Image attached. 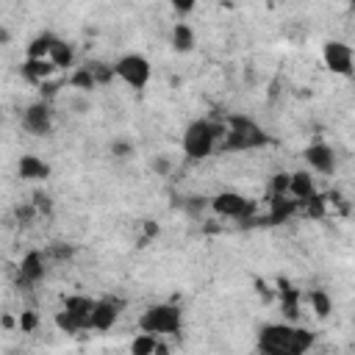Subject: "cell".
I'll return each instance as SVG.
<instances>
[{
	"label": "cell",
	"mask_w": 355,
	"mask_h": 355,
	"mask_svg": "<svg viewBox=\"0 0 355 355\" xmlns=\"http://www.w3.org/2000/svg\"><path fill=\"white\" fill-rule=\"evenodd\" d=\"M313 344V333L297 327V322H272L258 333V349L269 355H305Z\"/></svg>",
	"instance_id": "cell-1"
},
{
	"label": "cell",
	"mask_w": 355,
	"mask_h": 355,
	"mask_svg": "<svg viewBox=\"0 0 355 355\" xmlns=\"http://www.w3.org/2000/svg\"><path fill=\"white\" fill-rule=\"evenodd\" d=\"M225 133V119H208V116H200V119H191L183 133H180V150H183V158L191 161V164H200L205 161L219 139Z\"/></svg>",
	"instance_id": "cell-2"
},
{
	"label": "cell",
	"mask_w": 355,
	"mask_h": 355,
	"mask_svg": "<svg viewBox=\"0 0 355 355\" xmlns=\"http://www.w3.org/2000/svg\"><path fill=\"white\" fill-rule=\"evenodd\" d=\"M269 141L266 130L247 114H230L225 116V133L216 144V150L222 153H250L258 150Z\"/></svg>",
	"instance_id": "cell-3"
},
{
	"label": "cell",
	"mask_w": 355,
	"mask_h": 355,
	"mask_svg": "<svg viewBox=\"0 0 355 355\" xmlns=\"http://www.w3.org/2000/svg\"><path fill=\"white\" fill-rule=\"evenodd\" d=\"M136 327L141 330V333H153V336H175V333H180V327H183V311L178 308V305H169V302H161V305H150L141 316H139V322H136Z\"/></svg>",
	"instance_id": "cell-4"
},
{
	"label": "cell",
	"mask_w": 355,
	"mask_h": 355,
	"mask_svg": "<svg viewBox=\"0 0 355 355\" xmlns=\"http://www.w3.org/2000/svg\"><path fill=\"white\" fill-rule=\"evenodd\" d=\"M114 80L125 83L133 92L147 89V83L153 80V64L147 55L141 53H125L114 61Z\"/></svg>",
	"instance_id": "cell-5"
},
{
	"label": "cell",
	"mask_w": 355,
	"mask_h": 355,
	"mask_svg": "<svg viewBox=\"0 0 355 355\" xmlns=\"http://www.w3.org/2000/svg\"><path fill=\"white\" fill-rule=\"evenodd\" d=\"M322 64L338 75V78H352L355 72V55H352V44L341 42V39H327L322 44Z\"/></svg>",
	"instance_id": "cell-6"
},
{
	"label": "cell",
	"mask_w": 355,
	"mask_h": 355,
	"mask_svg": "<svg viewBox=\"0 0 355 355\" xmlns=\"http://www.w3.org/2000/svg\"><path fill=\"white\" fill-rule=\"evenodd\" d=\"M53 122H55V111H53L50 100H36V103L25 105V111L19 116L22 130L31 136H47L53 130Z\"/></svg>",
	"instance_id": "cell-7"
},
{
	"label": "cell",
	"mask_w": 355,
	"mask_h": 355,
	"mask_svg": "<svg viewBox=\"0 0 355 355\" xmlns=\"http://www.w3.org/2000/svg\"><path fill=\"white\" fill-rule=\"evenodd\" d=\"M208 208L222 219H247L252 214V200L239 191H219L208 200Z\"/></svg>",
	"instance_id": "cell-8"
},
{
	"label": "cell",
	"mask_w": 355,
	"mask_h": 355,
	"mask_svg": "<svg viewBox=\"0 0 355 355\" xmlns=\"http://www.w3.org/2000/svg\"><path fill=\"white\" fill-rule=\"evenodd\" d=\"M122 311H125V302L119 297H97L92 305V313H89V330L108 333L119 322Z\"/></svg>",
	"instance_id": "cell-9"
},
{
	"label": "cell",
	"mask_w": 355,
	"mask_h": 355,
	"mask_svg": "<svg viewBox=\"0 0 355 355\" xmlns=\"http://www.w3.org/2000/svg\"><path fill=\"white\" fill-rule=\"evenodd\" d=\"M47 275V255L42 250H28L17 263V283L25 288H33Z\"/></svg>",
	"instance_id": "cell-10"
},
{
	"label": "cell",
	"mask_w": 355,
	"mask_h": 355,
	"mask_svg": "<svg viewBox=\"0 0 355 355\" xmlns=\"http://www.w3.org/2000/svg\"><path fill=\"white\" fill-rule=\"evenodd\" d=\"M305 164L311 166V172L316 175H333L336 166H338V158H336V150L327 144V141H311L302 153Z\"/></svg>",
	"instance_id": "cell-11"
},
{
	"label": "cell",
	"mask_w": 355,
	"mask_h": 355,
	"mask_svg": "<svg viewBox=\"0 0 355 355\" xmlns=\"http://www.w3.org/2000/svg\"><path fill=\"white\" fill-rule=\"evenodd\" d=\"M17 175L22 180H47L50 178V164L36 153H25L17 161Z\"/></svg>",
	"instance_id": "cell-12"
},
{
	"label": "cell",
	"mask_w": 355,
	"mask_h": 355,
	"mask_svg": "<svg viewBox=\"0 0 355 355\" xmlns=\"http://www.w3.org/2000/svg\"><path fill=\"white\" fill-rule=\"evenodd\" d=\"M19 72H22V78H25L28 83L42 86L44 80H50V78H53L55 67L50 64V58H28V55H25V61H22Z\"/></svg>",
	"instance_id": "cell-13"
},
{
	"label": "cell",
	"mask_w": 355,
	"mask_h": 355,
	"mask_svg": "<svg viewBox=\"0 0 355 355\" xmlns=\"http://www.w3.org/2000/svg\"><path fill=\"white\" fill-rule=\"evenodd\" d=\"M316 194V183L311 178V172H291L288 175V197L297 200V205L308 202Z\"/></svg>",
	"instance_id": "cell-14"
},
{
	"label": "cell",
	"mask_w": 355,
	"mask_h": 355,
	"mask_svg": "<svg viewBox=\"0 0 355 355\" xmlns=\"http://www.w3.org/2000/svg\"><path fill=\"white\" fill-rule=\"evenodd\" d=\"M169 44H172V50L175 53H191L194 47H197V33H194V28L189 25V22H175L172 25V31H169Z\"/></svg>",
	"instance_id": "cell-15"
},
{
	"label": "cell",
	"mask_w": 355,
	"mask_h": 355,
	"mask_svg": "<svg viewBox=\"0 0 355 355\" xmlns=\"http://www.w3.org/2000/svg\"><path fill=\"white\" fill-rule=\"evenodd\" d=\"M50 64L55 67V72H61V69H69L72 64H75V47L69 44V42H64V39H55L53 42V47H50Z\"/></svg>",
	"instance_id": "cell-16"
},
{
	"label": "cell",
	"mask_w": 355,
	"mask_h": 355,
	"mask_svg": "<svg viewBox=\"0 0 355 355\" xmlns=\"http://www.w3.org/2000/svg\"><path fill=\"white\" fill-rule=\"evenodd\" d=\"M55 39H58V36L50 33V31L33 36V39L28 42V47H25V55H28V58H47V55H50V47H53Z\"/></svg>",
	"instance_id": "cell-17"
},
{
	"label": "cell",
	"mask_w": 355,
	"mask_h": 355,
	"mask_svg": "<svg viewBox=\"0 0 355 355\" xmlns=\"http://www.w3.org/2000/svg\"><path fill=\"white\" fill-rule=\"evenodd\" d=\"M83 67H86V72L94 78L97 86H105V83L114 80V64H108V61H97V58H92V61H86Z\"/></svg>",
	"instance_id": "cell-18"
},
{
	"label": "cell",
	"mask_w": 355,
	"mask_h": 355,
	"mask_svg": "<svg viewBox=\"0 0 355 355\" xmlns=\"http://www.w3.org/2000/svg\"><path fill=\"white\" fill-rule=\"evenodd\" d=\"M308 305H311V311L319 316V319H324V316H330V311H333V300L327 297V291H322V288H313L308 297Z\"/></svg>",
	"instance_id": "cell-19"
},
{
	"label": "cell",
	"mask_w": 355,
	"mask_h": 355,
	"mask_svg": "<svg viewBox=\"0 0 355 355\" xmlns=\"http://www.w3.org/2000/svg\"><path fill=\"white\" fill-rule=\"evenodd\" d=\"M130 349L139 352V355H144V352H158V349H161V347H158V336H153V333H139V338H133Z\"/></svg>",
	"instance_id": "cell-20"
},
{
	"label": "cell",
	"mask_w": 355,
	"mask_h": 355,
	"mask_svg": "<svg viewBox=\"0 0 355 355\" xmlns=\"http://www.w3.org/2000/svg\"><path fill=\"white\" fill-rule=\"evenodd\" d=\"M133 153H136L133 141H125V139H116V141H111V155H114V158H119V161H128Z\"/></svg>",
	"instance_id": "cell-21"
},
{
	"label": "cell",
	"mask_w": 355,
	"mask_h": 355,
	"mask_svg": "<svg viewBox=\"0 0 355 355\" xmlns=\"http://www.w3.org/2000/svg\"><path fill=\"white\" fill-rule=\"evenodd\" d=\"M269 194H288V172H277L269 178Z\"/></svg>",
	"instance_id": "cell-22"
},
{
	"label": "cell",
	"mask_w": 355,
	"mask_h": 355,
	"mask_svg": "<svg viewBox=\"0 0 355 355\" xmlns=\"http://www.w3.org/2000/svg\"><path fill=\"white\" fill-rule=\"evenodd\" d=\"M197 3H200V0H169V6H172V11H175V14H180V17H186V14H191V11L197 8Z\"/></svg>",
	"instance_id": "cell-23"
},
{
	"label": "cell",
	"mask_w": 355,
	"mask_h": 355,
	"mask_svg": "<svg viewBox=\"0 0 355 355\" xmlns=\"http://www.w3.org/2000/svg\"><path fill=\"white\" fill-rule=\"evenodd\" d=\"M19 327H22V333H31V330L36 327V316H33L31 311H25V313L19 316Z\"/></svg>",
	"instance_id": "cell-24"
},
{
	"label": "cell",
	"mask_w": 355,
	"mask_h": 355,
	"mask_svg": "<svg viewBox=\"0 0 355 355\" xmlns=\"http://www.w3.org/2000/svg\"><path fill=\"white\" fill-rule=\"evenodd\" d=\"M153 169H155V172H158V175H166V172H169V161H166V158H161V155H158V158H155V161H153Z\"/></svg>",
	"instance_id": "cell-25"
},
{
	"label": "cell",
	"mask_w": 355,
	"mask_h": 355,
	"mask_svg": "<svg viewBox=\"0 0 355 355\" xmlns=\"http://www.w3.org/2000/svg\"><path fill=\"white\" fill-rule=\"evenodd\" d=\"M3 44H11V31L6 28V25H0V47Z\"/></svg>",
	"instance_id": "cell-26"
}]
</instances>
